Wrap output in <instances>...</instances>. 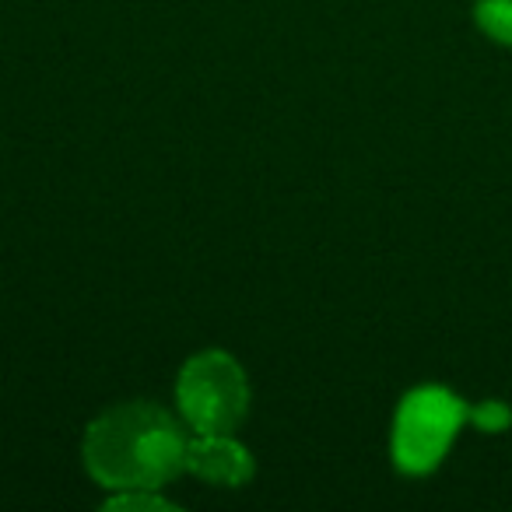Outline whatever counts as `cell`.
Returning a JSON list of instances; mask_svg holds the SVG:
<instances>
[{
    "mask_svg": "<svg viewBox=\"0 0 512 512\" xmlns=\"http://www.w3.org/2000/svg\"><path fill=\"white\" fill-rule=\"evenodd\" d=\"M186 474L214 488H242L253 481L256 463L235 432H193L186 446Z\"/></svg>",
    "mask_w": 512,
    "mask_h": 512,
    "instance_id": "4",
    "label": "cell"
},
{
    "mask_svg": "<svg viewBox=\"0 0 512 512\" xmlns=\"http://www.w3.org/2000/svg\"><path fill=\"white\" fill-rule=\"evenodd\" d=\"M470 421L477 428H484V432H502V428H509L512 411L505 404H498V400H488L481 407H470Z\"/></svg>",
    "mask_w": 512,
    "mask_h": 512,
    "instance_id": "7",
    "label": "cell"
},
{
    "mask_svg": "<svg viewBox=\"0 0 512 512\" xmlns=\"http://www.w3.org/2000/svg\"><path fill=\"white\" fill-rule=\"evenodd\" d=\"M190 425L151 400H123L88 421L81 463L106 491L165 488L186 474Z\"/></svg>",
    "mask_w": 512,
    "mask_h": 512,
    "instance_id": "1",
    "label": "cell"
},
{
    "mask_svg": "<svg viewBox=\"0 0 512 512\" xmlns=\"http://www.w3.org/2000/svg\"><path fill=\"white\" fill-rule=\"evenodd\" d=\"M474 18L484 36H491L502 46H512V0H477Z\"/></svg>",
    "mask_w": 512,
    "mask_h": 512,
    "instance_id": "6",
    "label": "cell"
},
{
    "mask_svg": "<svg viewBox=\"0 0 512 512\" xmlns=\"http://www.w3.org/2000/svg\"><path fill=\"white\" fill-rule=\"evenodd\" d=\"M249 397L246 369L221 348L197 351L176 376L179 418L190 432H235L249 414Z\"/></svg>",
    "mask_w": 512,
    "mask_h": 512,
    "instance_id": "2",
    "label": "cell"
},
{
    "mask_svg": "<svg viewBox=\"0 0 512 512\" xmlns=\"http://www.w3.org/2000/svg\"><path fill=\"white\" fill-rule=\"evenodd\" d=\"M463 421H470V407L453 390H446V386L411 390L393 414L390 453L397 470L411 477L432 474L446 460Z\"/></svg>",
    "mask_w": 512,
    "mask_h": 512,
    "instance_id": "3",
    "label": "cell"
},
{
    "mask_svg": "<svg viewBox=\"0 0 512 512\" xmlns=\"http://www.w3.org/2000/svg\"><path fill=\"white\" fill-rule=\"evenodd\" d=\"M102 509L113 512H176L179 505L162 495V488H123L109 491Z\"/></svg>",
    "mask_w": 512,
    "mask_h": 512,
    "instance_id": "5",
    "label": "cell"
}]
</instances>
